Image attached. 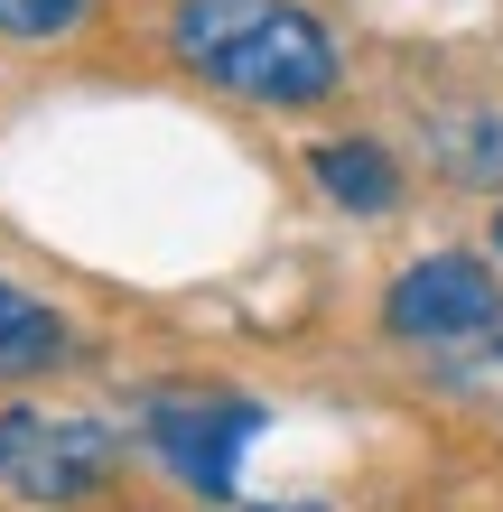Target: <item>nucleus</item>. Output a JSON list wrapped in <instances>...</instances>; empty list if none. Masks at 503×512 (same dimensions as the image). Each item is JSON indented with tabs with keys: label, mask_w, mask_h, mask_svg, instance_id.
Here are the masks:
<instances>
[{
	"label": "nucleus",
	"mask_w": 503,
	"mask_h": 512,
	"mask_svg": "<svg viewBox=\"0 0 503 512\" xmlns=\"http://www.w3.org/2000/svg\"><path fill=\"white\" fill-rule=\"evenodd\" d=\"M252 429H261V410L233 401V391H159L150 401V457L205 503L233 494V466H243Z\"/></svg>",
	"instance_id": "3"
},
{
	"label": "nucleus",
	"mask_w": 503,
	"mask_h": 512,
	"mask_svg": "<svg viewBox=\"0 0 503 512\" xmlns=\"http://www.w3.org/2000/svg\"><path fill=\"white\" fill-rule=\"evenodd\" d=\"M429 159L457 187H503V103H466L429 122Z\"/></svg>",
	"instance_id": "6"
},
{
	"label": "nucleus",
	"mask_w": 503,
	"mask_h": 512,
	"mask_svg": "<svg viewBox=\"0 0 503 512\" xmlns=\"http://www.w3.org/2000/svg\"><path fill=\"white\" fill-rule=\"evenodd\" d=\"M494 317H503V289H494V270L476 252H429V261H410L392 298H382V326L410 345H466V336H494Z\"/></svg>",
	"instance_id": "4"
},
{
	"label": "nucleus",
	"mask_w": 503,
	"mask_h": 512,
	"mask_svg": "<svg viewBox=\"0 0 503 512\" xmlns=\"http://www.w3.org/2000/svg\"><path fill=\"white\" fill-rule=\"evenodd\" d=\"M56 364H66V317L47 298H28L19 280H0V382H28Z\"/></svg>",
	"instance_id": "7"
},
{
	"label": "nucleus",
	"mask_w": 503,
	"mask_h": 512,
	"mask_svg": "<svg viewBox=\"0 0 503 512\" xmlns=\"http://www.w3.org/2000/svg\"><path fill=\"white\" fill-rule=\"evenodd\" d=\"M252 512H317V503H252Z\"/></svg>",
	"instance_id": "9"
},
{
	"label": "nucleus",
	"mask_w": 503,
	"mask_h": 512,
	"mask_svg": "<svg viewBox=\"0 0 503 512\" xmlns=\"http://www.w3.org/2000/svg\"><path fill=\"white\" fill-rule=\"evenodd\" d=\"M494 243H503V215H494Z\"/></svg>",
	"instance_id": "10"
},
{
	"label": "nucleus",
	"mask_w": 503,
	"mask_h": 512,
	"mask_svg": "<svg viewBox=\"0 0 503 512\" xmlns=\"http://www.w3.org/2000/svg\"><path fill=\"white\" fill-rule=\"evenodd\" d=\"M308 168H317V196H336L345 215H392L401 205V168L382 140H327L308 149Z\"/></svg>",
	"instance_id": "5"
},
{
	"label": "nucleus",
	"mask_w": 503,
	"mask_h": 512,
	"mask_svg": "<svg viewBox=\"0 0 503 512\" xmlns=\"http://www.w3.org/2000/svg\"><path fill=\"white\" fill-rule=\"evenodd\" d=\"M0 485L28 503H84L112 485V429L56 410H0Z\"/></svg>",
	"instance_id": "2"
},
{
	"label": "nucleus",
	"mask_w": 503,
	"mask_h": 512,
	"mask_svg": "<svg viewBox=\"0 0 503 512\" xmlns=\"http://www.w3.org/2000/svg\"><path fill=\"white\" fill-rule=\"evenodd\" d=\"M177 66H196L205 84L271 112H308L336 94L345 56L327 38V19H308L299 0H177L168 10Z\"/></svg>",
	"instance_id": "1"
},
{
	"label": "nucleus",
	"mask_w": 503,
	"mask_h": 512,
	"mask_svg": "<svg viewBox=\"0 0 503 512\" xmlns=\"http://www.w3.org/2000/svg\"><path fill=\"white\" fill-rule=\"evenodd\" d=\"M84 19H94V0H0V38H19V47L75 38Z\"/></svg>",
	"instance_id": "8"
}]
</instances>
